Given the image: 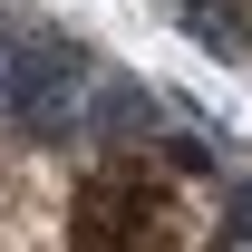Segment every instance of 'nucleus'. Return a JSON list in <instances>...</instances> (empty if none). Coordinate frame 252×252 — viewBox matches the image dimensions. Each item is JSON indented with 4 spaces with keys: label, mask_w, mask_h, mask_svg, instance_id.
<instances>
[{
    "label": "nucleus",
    "mask_w": 252,
    "mask_h": 252,
    "mask_svg": "<svg viewBox=\"0 0 252 252\" xmlns=\"http://www.w3.org/2000/svg\"><path fill=\"white\" fill-rule=\"evenodd\" d=\"M204 20H214V30H223V39L252 59V0H204Z\"/></svg>",
    "instance_id": "f257e3e1"
}]
</instances>
